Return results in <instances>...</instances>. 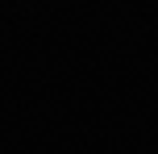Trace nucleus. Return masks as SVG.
<instances>
[]
</instances>
